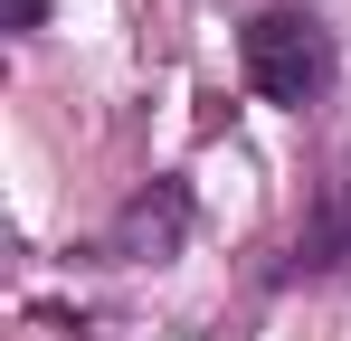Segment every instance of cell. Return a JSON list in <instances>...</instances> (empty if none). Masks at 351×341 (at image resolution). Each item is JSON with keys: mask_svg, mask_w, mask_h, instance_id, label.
I'll return each mask as SVG.
<instances>
[{"mask_svg": "<svg viewBox=\"0 0 351 341\" xmlns=\"http://www.w3.org/2000/svg\"><path fill=\"white\" fill-rule=\"evenodd\" d=\"M10 29L29 38V29H48V0H10Z\"/></svg>", "mask_w": 351, "mask_h": 341, "instance_id": "cell-4", "label": "cell"}, {"mask_svg": "<svg viewBox=\"0 0 351 341\" xmlns=\"http://www.w3.org/2000/svg\"><path fill=\"white\" fill-rule=\"evenodd\" d=\"M190 180H152V190H133L114 218H105V237H95V256L105 266H171L180 247H190Z\"/></svg>", "mask_w": 351, "mask_h": 341, "instance_id": "cell-2", "label": "cell"}, {"mask_svg": "<svg viewBox=\"0 0 351 341\" xmlns=\"http://www.w3.org/2000/svg\"><path fill=\"white\" fill-rule=\"evenodd\" d=\"M237 66L276 114H313L332 95V76H342V48H332V29L313 10H256L237 29Z\"/></svg>", "mask_w": 351, "mask_h": 341, "instance_id": "cell-1", "label": "cell"}, {"mask_svg": "<svg viewBox=\"0 0 351 341\" xmlns=\"http://www.w3.org/2000/svg\"><path fill=\"white\" fill-rule=\"evenodd\" d=\"M285 275H351V170H332V190H323V209L304 218Z\"/></svg>", "mask_w": 351, "mask_h": 341, "instance_id": "cell-3", "label": "cell"}]
</instances>
